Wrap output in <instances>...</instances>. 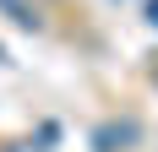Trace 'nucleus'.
Masks as SVG:
<instances>
[{"instance_id": "1", "label": "nucleus", "mask_w": 158, "mask_h": 152, "mask_svg": "<svg viewBox=\"0 0 158 152\" xmlns=\"http://www.w3.org/2000/svg\"><path fill=\"white\" fill-rule=\"evenodd\" d=\"M0 11L11 16L22 33H38V27H44V16H38V6H33V0H0Z\"/></svg>"}, {"instance_id": "2", "label": "nucleus", "mask_w": 158, "mask_h": 152, "mask_svg": "<svg viewBox=\"0 0 158 152\" xmlns=\"http://www.w3.org/2000/svg\"><path fill=\"white\" fill-rule=\"evenodd\" d=\"M131 136H136L131 125H120V130H114V125H104V130H98V152H114V141H131Z\"/></svg>"}, {"instance_id": "3", "label": "nucleus", "mask_w": 158, "mask_h": 152, "mask_svg": "<svg viewBox=\"0 0 158 152\" xmlns=\"http://www.w3.org/2000/svg\"><path fill=\"white\" fill-rule=\"evenodd\" d=\"M6 152H55V147H49V141H11Z\"/></svg>"}, {"instance_id": "4", "label": "nucleus", "mask_w": 158, "mask_h": 152, "mask_svg": "<svg viewBox=\"0 0 158 152\" xmlns=\"http://www.w3.org/2000/svg\"><path fill=\"white\" fill-rule=\"evenodd\" d=\"M147 22H153V27H158V0H147Z\"/></svg>"}, {"instance_id": "5", "label": "nucleus", "mask_w": 158, "mask_h": 152, "mask_svg": "<svg viewBox=\"0 0 158 152\" xmlns=\"http://www.w3.org/2000/svg\"><path fill=\"white\" fill-rule=\"evenodd\" d=\"M0 65H6V49H0Z\"/></svg>"}]
</instances>
